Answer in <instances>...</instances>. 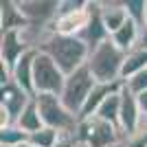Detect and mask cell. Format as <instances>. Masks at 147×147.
<instances>
[{
    "mask_svg": "<svg viewBox=\"0 0 147 147\" xmlns=\"http://www.w3.org/2000/svg\"><path fill=\"white\" fill-rule=\"evenodd\" d=\"M40 51L53 57V61L64 70L66 77L79 70L81 66H86L88 55H90V49L84 40H79L77 35H59V33H49Z\"/></svg>",
    "mask_w": 147,
    "mask_h": 147,
    "instance_id": "cell-1",
    "label": "cell"
},
{
    "mask_svg": "<svg viewBox=\"0 0 147 147\" xmlns=\"http://www.w3.org/2000/svg\"><path fill=\"white\" fill-rule=\"evenodd\" d=\"M123 61H125V51H121L108 37L90 51L86 66L99 84H121Z\"/></svg>",
    "mask_w": 147,
    "mask_h": 147,
    "instance_id": "cell-2",
    "label": "cell"
},
{
    "mask_svg": "<svg viewBox=\"0 0 147 147\" xmlns=\"http://www.w3.org/2000/svg\"><path fill=\"white\" fill-rule=\"evenodd\" d=\"M35 105L44 127L57 129L61 136H75L77 125H79V117H75L64 105L61 97H57V94H35Z\"/></svg>",
    "mask_w": 147,
    "mask_h": 147,
    "instance_id": "cell-3",
    "label": "cell"
},
{
    "mask_svg": "<svg viewBox=\"0 0 147 147\" xmlns=\"http://www.w3.org/2000/svg\"><path fill=\"white\" fill-rule=\"evenodd\" d=\"M66 84V75L57 66L53 57L37 49L35 61H33V92L35 94H57L59 97Z\"/></svg>",
    "mask_w": 147,
    "mask_h": 147,
    "instance_id": "cell-4",
    "label": "cell"
},
{
    "mask_svg": "<svg viewBox=\"0 0 147 147\" xmlns=\"http://www.w3.org/2000/svg\"><path fill=\"white\" fill-rule=\"evenodd\" d=\"M94 86H97V79L92 77L88 66H81L79 70H75L73 75L66 77V84H64V90L59 97L75 117H81V110H84L90 92L94 90Z\"/></svg>",
    "mask_w": 147,
    "mask_h": 147,
    "instance_id": "cell-5",
    "label": "cell"
},
{
    "mask_svg": "<svg viewBox=\"0 0 147 147\" xmlns=\"http://www.w3.org/2000/svg\"><path fill=\"white\" fill-rule=\"evenodd\" d=\"M18 9L26 24L37 29H51L59 18V0H18Z\"/></svg>",
    "mask_w": 147,
    "mask_h": 147,
    "instance_id": "cell-6",
    "label": "cell"
},
{
    "mask_svg": "<svg viewBox=\"0 0 147 147\" xmlns=\"http://www.w3.org/2000/svg\"><path fill=\"white\" fill-rule=\"evenodd\" d=\"M141 121H143V114H141V108H138V99L132 90H129L125 84L121 88V117H119V129L123 132V136L136 134L141 129Z\"/></svg>",
    "mask_w": 147,
    "mask_h": 147,
    "instance_id": "cell-7",
    "label": "cell"
},
{
    "mask_svg": "<svg viewBox=\"0 0 147 147\" xmlns=\"http://www.w3.org/2000/svg\"><path fill=\"white\" fill-rule=\"evenodd\" d=\"M33 97H35V94L26 92L24 88H20L16 81H11V84L2 86V99H0V108H5V110L11 114L13 123H16V121H18V117L26 110V105L33 101Z\"/></svg>",
    "mask_w": 147,
    "mask_h": 147,
    "instance_id": "cell-8",
    "label": "cell"
},
{
    "mask_svg": "<svg viewBox=\"0 0 147 147\" xmlns=\"http://www.w3.org/2000/svg\"><path fill=\"white\" fill-rule=\"evenodd\" d=\"M77 37L84 40L90 51L94 49L97 44H101L103 40L110 37V33H108V29H105V24H103V18H101V5H99V0H94V2L90 0V20H88V24L84 26V31H81Z\"/></svg>",
    "mask_w": 147,
    "mask_h": 147,
    "instance_id": "cell-9",
    "label": "cell"
},
{
    "mask_svg": "<svg viewBox=\"0 0 147 147\" xmlns=\"http://www.w3.org/2000/svg\"><path fill=\"white\" fill-rule=\"evenodd\" d=\"M26 51H31L26 46L24 37H22V29H13V31H5L0 37V61H5L7 66H11L24 55Z\"/></svg>",
    "mask_w": 147,
    "mask_h": 147,
    "instance_id": "cell-10",
    "label": "cell"
},
{
    "mask_svg": "<svg viewBox=\"0 0 147 147\" xmlns=\"http://www.w3.org/2000/svg\"><path fill=\"white\" fill-rule=\"evenodd\" d=\"M90 20V0L86 2L84 9H77L73 13H66V16H59L55 20V24L51 26V33H59V35H79L84 26L88 24Z\"/></svg>",
    "mask_w": 147,
    "mask_h": 147,
    "instance_id": "cell-11",
    "label": "cell"
},
{
    "mask_svg": "<svg viewBox=\"0 0 147 147\" xmlns=\"http://www.w3.org/2000/svg\"><path fill=\"white\" fill-rule=\"evenodd\" d=\"M35 55H37V49L26 51L11 68L13 81H16L20 88H24L26 92H31V94H35V92H33V61H35Z\"/></svg>",
    "mask_w": 147,
    "mask_h": 147,
    "instance_id": "cell-12",
    "label": "cell"
},
{
    "mask_svg": "<svg viewBox=\"0 0 147 147\" xmlns=\"http://www.w3.org/2000/svg\"><path fill=\"white\" fill-rule=\"evenodd\" d=\"M101 5V18H103V24L108 29V33H114L119 31L125 22H127V11H125V2L121 0H99Z\"/></svg>",
    "mask_w": 147,
    "mask_h": 147,
    "instance_id": "cell-13",
    "label": "cell"
},
{
    "mask_svg": "<svg viewBox=\"0 0 147 147\" xmlns=\"http://www.w3.org/2000/svg\"><path fill=\"white\" fill-rule=\"evenodd\" d=\"M141 33H143V26L141 24H136L134 20H129L121 26L119 31H114L110 35V40L114 44H117L121 51H125V53H129L132 49H136L138 46V40H141Z\"/></svg>",
    "mask_w": 147,
    "mask_h": 147,
    "instance_id": "cell-14",
    "label": "cell"
},
{
    "mask_svg": "<svg viewBox=\"0 0 147 147\" xmlns=\"http://www.w3.org/2000/svg\"><path fill=\"white\" fill-rule=\"evenodd\" d=\"M121 88H123V81H121V84H99V81H97V86H94V90L90 92V97H88V101H86V105H84V110H81V117L79 119L94 117L97 110H99V105L103 103L112 92L121 90Z\"/></svg>",
    "mask_w": 147,
    "mask_h": 147,
    "instance_id": "cell-15",
    "label": "cell"
},
{
    "mask_svg": "<svg viewBox=\"0 0 147 147\" xmlns=\"http://www.w3.org/2000/svg\"><path fill=\"white\" fill-rule=\"evenodd\" d=\"M26 20L18 9V0H2L0 2V29L13 31V29H24Z\"/></svg>",
    "mask_w": 147,
    "mask_h": 147,
    "instance_id": "cell-16",
    "label": "cell"
},
{
    "mask_svg": "<svg viewBox=\"0 0 147 147\" xmlns=\"http://www.w3.org/2000/svg\"><path fill=\"white\" fill-rule=\"evenodd\" d=\"M147 70V51L145 49H132L129 53H125V61H123V70H121V81L132 79L134 75Z\"/></svg>",
    "mask_w": 147,
    "mask_h": 147,
    "instance_id": "cell-17",
    "label": "cell"
},
{
    "mask_svg": "<svg viewBox=\"0 0 147 147\" xmlns=\"http://www.w3.org/2000/svg\"><path fill=\"white\" fill-rule=\"evenodd\" d=\"M94 117L103 123H110L114 127H119V117H121V90L112 92L103 103L99 105V110Z\"/></svg>",
    "mask_w": 147,
    "mask_h": 147,
    "instance_id": "cell-18",
    "label": "cell"
},
{
    "mask_svg": "<svg viewBox=\"0 0 147 147\" xmlns=\"http://www.w3.org/2000/svg\"><path fill=\"white\" fill-rule=\"evenodd\" d=\"M16 125H18L22 132H26V134H33V132H37V129L44 127L42 119H40V112H37V105H35V97H33V101L26 105V110L18 117Z\"/></svg>",
    "mask_w": 147,
    "mask_h": 147,
    "instance_id": "cell-19",
    "label": "cell"
},
{
    "mask_svg": "<svg viewBox=\"0 0 147 147\" xmlns=\"http://www.w3.org/2000/svg\"><path fill=\"white\" fill-rule=\"evenodd\" d=\"M61 141V134L57 132V129L53 127H42L37 129V132H33V134H29V145L33 147H57Z\"/></svg>",
    "mask_w": 147,
    "mask_h": 147,
    "instance_id": "cell-20",
    "label": "cell"
},
{
    "mask_svg": "<svg viewBox=\"0 0 147 147\" xmlns=\"http://www.w3.org/2000/svg\"><path fill=\"white\" fill-rule=\"evenodd\" d=\"M26 141H29V134L22 132L16 123L0 129V147H20V145H24Z\"/></svg>",
    "mask_w": 147,
    "mask_h": 147,
    "instance_id": "cell-21",
    "label": "cell"
},
{
    "mask_svg": "<svg viewBox=\"0 0 147 147\" xmlns=\"http://www.w3.org/2000/svg\"><path fill=\"white\" fill-rule=\"evenodd\" d=\"M127 18L134 20L136 24H145V11H147V0H123Z\"/></svg>",
    "mask_w": 147,
    "mask_h": 147,
    "instance_id": "cell-22",
    "label": "cell"
},
{
    "mask_svg": "<svg viewBox=\"0 0 147 147\" xmlns=\"http://www.w3.org/2000/svg\"><path fill=\"white\" fill-rule=\"evenodd\" d=\"M123 84H125V86H127L129 90L134 92V94H141V92H147V70H143V73L134 75L132 79L123 81Z\"/></svg>",
    "mask_w": 147,
    "mask_h": 147,
    "instance_id": "cell-23",
    "label": "cell"
},
{
    "mask_svg": "<svg viewBox=\"0 0 147 147\" xmlns=\"http://www.w3.org/2000/svg\"><path fill=\"white\" fill-rule=\"evenodd\" d=\"M136 99H138V108H141L143 119H147V92H141V94H136Z\"/></svg>",
    "mask_w": 147,
    "mask_h": 147,
    "instance_id": "cell-24",
    "label": "cell"
},
{
    "mask_svg": "<svg viewBox=\"0 0 147 147\" xmlns=\"http://www.w3.org/2000/svg\"><path fill=\"white\" fill-rule=\"evenodd\" d=\"M138 49H145V51H147V29H143V33H141V40H138Z\"/></svg>",
    "mask_w": 147,
    "mask_h": 147,
    "instance_id": "cell-25",
    "label": "cell"
},
{
    "mask_svg": "<svg viewBox=\"0 0 147 147\" xmlns=\"http://www.w3.org/2000/svg\"><path fill=\"white\" fill-rule=\"evenodd\" d=\"M141 129H143V132H147V119H143V121H141Z\"/></svg>",
    "mask_w": 147,
    "mask_h": 147,
    "instance_id": "cell-26",
    "label": "cell"
},
{
    "mask_svg": "<svg viewBox=\"0 0 147 147\" xmlns=\"http://www.w3.org/2000/svg\"><path fill=\"white\" fill-rule=\"evenodd\" d=\"M143 29H147V11H145V24H143Z\"/></svg>",
    "mask_w": 147,
    "mask_h": 147,
    "instance_id": "cell-27",
    "label": "cell"
},
{
    "mask_svg": "<svg viewBox=\"0 0 147 147\" xmlns=\"http://www.w3.org/2000/svg\"><path fill=\"white\" fill-rule=\"evenodd\" d=\"M20 147H33V145H29V143H24V145H20Z\"/></svg>",
    "mask_w": 147,
    "mask_h": 147,
    "instance_id": "cell-28",
    "label": "cell"
}]
</instances>
